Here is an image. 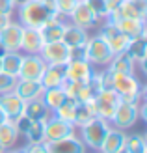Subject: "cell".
<instances>
[{
	"instance_id": "cell-28",
	"label": "cell",
	"mask_w": 147,
	"mask_h": 153,
	"mask_svg": "<svg viewBox=\"0 0 147 153\" xmlns=\"http://www.w3.org/2000/svg\"><path fill=\"white\" fill-rule=\"evenodd\" d=\"M22 52L17 51V52H2V67L0 71H4L7 75H11L17 79L19 76V69H21V64H22Z\"/></svg>"
},
{
	"instance_id": "cell-5",
	"label": "cell",
	"mask_w": 147,
	"mask_h": 153,
	"mask_svg": "<svg viewBox=\"0 0 147 153\" xmlns=\"http://www.w3.org/2000/svg\"><path fill=\"white\" fill-rule=\"evenodd\" d=\"M119 103H121V97L114 88H103L99 91V95L93 99L97 118L106 120L108 123H110L114 114H115V108L119 106Z\"/></svg>"
},
{
	"instance_id": "cell-23",
	"label": "cell",
	"mask_w": 147,
	"mask_h": 153,
	"mask_svg": "<svg viewBox=\"0 0 147 153\" xmlns=\"http://www.w3.org/2000/svg\"><path fill=\"white\" fill-rule=\"evenodd\" d=\"M112 25L117 26V30L121 34H125L129 39L132 37H140V36H145V19H119L112 22Z\"/></svg>"
},
{
	"instance_id": "cell-3",
	"label": "cell",
	"mask_w": 147,
	"mask_h": 153,
	"mask_svg": "<svg viewBox=\"0 0 147 153\" xmlns=\"http://www.w3.org/2000/svg\"><path fill=\"white\" fill-rule=\"evenodd\" d=\"M110 129V123L106 120H100V118H93L91 121H88L86 125L78 127L76 131H80V140L86 144L88 149H93V151H99L100 144H103L104 136Z\"/></svg>"
},
{
	"instance_id": "cell-33",
	"label": "cell",
	"mask_w": 147,
	"mask_h": 153,
	"mask_svg": "<svg viewBox=\"0 0 147 153\" xmlns=\"http://www.w3.org/2000/svg\"><path fill=\"white\" fill-rule=\"evenodd\" d=\"M75 106H76V101H75V99H69V97H67L65 101L61 103L52 114H54L56 118H60V120L73 123V118H75Z\"/></svg>"
},
{
	"instance_id": "cell-21",
	"label": "cell",
	"mask_w": 147,
	"mask_h": 153,
	"mask_svg": "<svg viewBox=\"0 0 147 153\" xmlns=\"http://www.w3.org/2000/svg\"><path fill=\"white\" fill-rule=\"evenodd\" d=\"M41 86L47 88H58L65 82V65H56V64H47L45 71L41 75Z\"/></svg>"
},
{
	"instance_id": "cell-7",
	"label": "cell",
	"mask_w": 147,
	"mask_h": 153,
	"mask_svg": "<svg viewBox=\"0 0 147 153\" xmlns=\"http://www.w3.org/2000/svg\"><path fill=\"white\" fill-rule=\"evenodd\" d=\"M145 19L147 17V0H123L115 11L108 15L106 22H115L119 19Z\"/></svg>"
},
{
	"instance_id": "cell-34",
	"label": "cell",
	"mask_w": 147,
	"mask_h": 153,
	"mask_svg": "<svg viewBox=\"0 0 147 153\" xmlns=\"http://www.w3.org/2000/svg\"><path fill=\"white\" fill-rule=\"evenodd\" d=\"M86 4L91 7V11L95 13V17H97L99 21H106V19H108L110 11H108L104 0H86Z\"/></svg>"
},
{
	"instance_id": "cell-14",
	"label": "cell",
	"mask_w": 147,
	"mask_h": 153,
	"mask_svg": "<svg viewBox=\"0 0 147 153\" xmlns=\"http://www.w3.org/2000/svg\"><path fill=\"white\" fill-rule=\"evenodd\" d=\"M69 22L75 26H80L84 30H89L91 26H95L99 19L95 17V13L91 11V7L86 4V0H78L76 2V6L73 7V11L69 13Z\"/></svg>"
},
{
	"instance_id": "cell-26",
	"label": "cell",
	"mask_w": 147,
	"mask_h": 153,
	"mask_svg": "<svg viewBox=\"0 0 147 153\" xmlns=\"http://www.w3.org/2000/svg\"><path fill=\"white\" fill-rule=\"evenodd\" d=\"M22 116H26L32 121H45L50 116V110L45 106V103L41 99H34V101H26L24 103V112Z\"/></svg>"
},
{
	"instance_id": "cell-29",
	"label": "cell",
	"mask_w": 147,
	"mask_h": 153,
	"mask_svg": "<svg viewBox=\"0 0 147 153\" xmlns=\"http://www.w3.org/2000/svg\"><path fill=\"white\" fill-rule=\"evenodd\" d=\"M65 99H67V95H65V91H64L61 86H58V88H47V90H43V95H41V101L50 110V114L56 110L58 106L65 101Z\"/></svg>"
},
{
	"instance_id": "cell-6",
	"label": "cell",
	"mask_w": 147,
	"mask_h": 153,
	"mask_svg": "<svg viewBox=\"0 0 147 153\" xmlns=\"http://www.w3.org/2000/svg\"><path fill=\"white\" fill-rule=\"evenodd\" d=\"M76 133V127L69 121H64L56 118L54 114L43 121V138L45 142H54V140H60V138H65V136H71Z\"/></svg>"
},
{
	"instance_id": "cell-9",
	"label": "cell",
	"mask_w": 147,
	"mask_h": 153,
	"mask_svg": "<svg viewBox=\"0 0 147 153\" xmlns=\"http://www.w3.org/2000/svg\"><path fill=\"white\" fill-rule=\"evenodd\" d=\"M95 73V67L88 60H69L65 64V80L86 84Z\"/></svg>"
},
{
	"instance_id": "cell-38",
	"label": "cell",
	"mask_w": 147,
	"mask_h": 153,
	"mask_svg": "<svg viewBox=\"0 0 147 153\" xmlns=\"http://www.w3.org/2000/svg\"><path fill=\"white\" fill-rule=\"evenodd\" d=\"M17 4L11 2V0H0V13H7V15H13Z\"/></svg>"
},
{
	"instance_id": "cell-48",
	"label": "cell",
	"mask_w": 147,
	"mask_h": 153,
	"mask_svg": "<svg viewBox=\"0 0 147 153\" xmlns=\"http://www.w3.org/2000/svg\"><path fill=\"white\" fill-rule=\"evenodd\" d=\"M11 2H15V4H17V0H11Z\"/></svg>"
},
{
	"instance_id": "cell-11",
	"label": "cell",
	"mask_w": 147,
	"mask_h": 153,
	"mask_svg": "<svg viewBox=\"0 0 147 153\" xmlns=\"http://www.w3.org/2000/svg\"><path fill=\"white\" fill-rule=\"evenodd\" d=\"M99 36L108 43V47H110V51L114 52V56L115 54H123V52L127 51V47H129V41H130L125 34L119 32L115 25L106 22V21H104V26H103V30H100Z\"/></svg>"
},
{
	"instance_id": "cell-24",
	"label": "cell",
	"mask_w": 147,
	"mask_h": 153,
	"mask_svg": "<svg viewBox=\"0 0 147 153\" xmlns=\"http://www.w3.org/2000/svg\"><path fill=\"white\" fill-rule=\"evenodd\" d=\"M19 138H21V133H19L17 125H15V121L7 120L4 123H0V146H2L6 151L13 149L17 146Z\"/></svg>"
},
{
	"instance_id": "cell-19",
	"label": "cell",
	"mask_w": 147,
	"mask_h": 153,
	"mask_svg": "<svg viewBox=\"0 0 147 153\" xmlns=\"http://www.w3.org/2000/svg\"><path fill=\"white\" fill-rule=\"evenodd\" d=\"M125 136H127V133L123 131V129L110 125L103 144H100V148H99V153H117V151H121L125 148Z\"/></svg>"
},
{
	"instance_id": "cell-32",
	"label": "cell",
	"mask_w": 147,
	"mask_h": 153,
	"mask_svg": "<svg viewBox=\"0 0 147 153\" xmlns=\"http://www.w3.org/2000/svg\"><path fill=\"white\" fill-rule=\"evenodd\" d=\"M22 136L26 138L28 144H43L45 142V138H43V121H32L30 120V123L26 125Z\"/></svg>"
},
{
	"instance_id": "cell-43",
	"label": "cell",
	"mask_w": 147,
	"mask_h": 153,
	"mask_svg": "<svg viewBox=\"0 0 147 153\" xmlns=\"http://www.w3.org/2000/svg\"><path fill=\"white\" fill-rule=\"evenodd\" d=\"M15 151H17V153H28V148L24 146V148H19V149H15Z\"/></svg>"
},
{
	"instance_id": "cell-15",
	"label": "cell",
	"mask_w": 147,
	"mask_h": 153,
	"mask_svg": "<svg viewBox=\"0 0 147 153\" xmlns=\"http://www.w3.org/2000/svg\"><path fill=\"white\" fill-rule=\"evenodd\" d=\"M45 67H47V64L43 62V58L39 54H24V56H22V64H21L17 79L39 80L43 71H45Z\"/></svg>"
},
{
	"instance_id": "cell-4",
	"label": "cell",
	"mask_w": 147,
	"mask_h": 153,
	"mask_svg": "<svg viewBox=\"0 0 147 153\" xmlns=\"http://www.w3.org/2000/svg\"><path fill=\"white\" fill-rule=\"evenodd\" d=\"M86 54H88V62L93 67H106L108 64L112 62V58H114V52L110 51L108 43L99 34L88 37V41H86Z\"/></svg>"
},
{
	"instance_id": "cell-41",
	"label": "cell",
	"mask_w": 147,
	"mask_h": 153,
	"mask_svg": "<svg viewBox=\"0 0 147 153\" xmlns=\"http://www.w3.org/2000/svg\"><path fill=\"white\" fill-rule=\"evenodd\" d=\"M11 22V15H7V13H0V32L7 26Z\"/></svg>"
},
{
	"instance_id": "cell-22",
	"label": "cell",
	"mask_w": 147,
	"mask_h": 153,
	"mask_svg": "<svg viewBox=\"0 0 147 153\" xmlns=\"http://www.w3.org/2000/svg\"><path fill=\"white\" fill-rule=\"evenodd\" d=\"M125 54L132 60L136 65L145 67V60H147V37L140 36V37H132L129 41V47L125 51Z\"/></svg>"
},
{
	"instance_id": "cell-47",
	"label": "cell",
	"mask_w": 147,
	"mask_h": 153,
	"mask_svg": "<svg viewBox=\"0 0 147 153\" xmlns=\"http://www.w3.org/2000/svg\"><path fill=\"white\" fill-rule=\"evenodd\" d=\"M117 153H127V151H125V149H121V151H117Z\"/></svg>"
},
{
	"instance_id": "cell-40",
	"label": "cell",
	"mask_w": 147,
	"mask_h": 153,
	"mask_svg": "<svg viewBox=\"0 0 147 153\" xmlns=\"http://www.w3.org/2000/svg\"><path fill=\"white\" fill-rule=\"evenodd\" d=\"M104 2H106V7H108V11H115V10H117V7L123 4V0H104Z\"/></svg>"
},
{
	"instance_id": "cell-2",
	"label": "cell",
	"mask_w": 147,
	"mask_h": 153,
	"mask_svg": "<svg viewBox=\"0 0 147 153\" xmlns=\"http://www.w3.org/2000/svg\"><path fill=\"white\" fill-rule=\"evenodd\" d=\"M110 88L119 94L123 103H140L143 86L134 73H110Z\"/></svg>"
},
{
	"instance_id": "cell-39",
	"label": "cell",
	"mask_w": 147,
	"mask_h": 153,
	"mask_svg": "<svg viewBox=\"0 0 147 153\" xmlns=\"http://www.w3.org/2000/svg\"><path fill=\"white\" fill-rule=\"evenodd\" d=\"M28 148V153H49L45 144H26Z\"/></svg>"
},
{
	"instance_id": "cell-37",
	"label": "cell",
	"mask_w": 147,
	"mask_h": 153,
	"mask_svg": "<svg viewBox=\"0 0 147 153\" xmlns=\"http://www.w3.org/2000/svg\"><path fill=\"white\" fill-rule=\"evenodd\" d=\"M69 60H88L86 45H80V47H69Z\"/></svg>"
},
{
	"instance_id": "cell-44",
	"label": "cell",
	"mask_w": 147,
	"mask_h": 153,
	"mask_svg": "<svg viewBox=\"0 0 147 153\" xmlns=\"http://www.w3.org/2000/svg\"><path fill=\"white\" fill-rule=\"evenodd\" d=\"M6 153H17V151H15V148H13V149H7Z\"/></svg>"
},
{
	"instance_id": "cell-17",
	"label": "cell",
	"mask_w": 147,
	"mask_h": 153,
	"mask_svg": "<svg viewBox=\"0 0 147 153\" xmlns=\"http://www.w3.org/2000/svg\"><path fill=\"white\" fill-rule=\"evenodd\" d=\"M0 106L4 108L7 120H11V121L19 120L22 116V112H24V101H22L13 90L0 95Z\"/></svg>"
},
{
	"instance_id": "cell-31",
	"label": "cell",
	"mask_w": 147,
	"mask_h": 153,
	"mask_svg": "<svg viewBox=\"0 0 147 153\" xmlns=\"http://www.w3.org/2000/svg\"><path fill=\"white\" fill-rule=\"evenodd\" d=\"M123 149L127 153H147V138L140 133H127Z\"/></svg>"
},
{
	"instance_id": "cell-1",
	"label": "cell",
	"mask_w": 147,
	"mask_h": 153,
	"mask_svg": "<svg viewBox=\"0 0 147 153\" xmlns=\"http://www.w3.org/2000/svg\"><path fill=\"white\" fill-rule=\"evenodd\" d=\"M15 10L21 25L32 28H41L45 22L58 17L52 0H21Z\"/></svg>"
},
{
	"instance_id": "cell-12",
	"label": "cell",
	"mask_w": 147,
	"mask_h": 153,
	"mask_svg": "<svg viewBox=\"0 0 147 153\" xmlns=\"http://www.w3.org/2000/svg\"><path fill=\"white\" fill-rule=\"evenodd\" d=\"M43 144L49 153H86L88 151L86 144L80 140V136L76 133L71 136H65V138L54 140V142H43Z\"/></svg>"
},
{
	"instance_id": "cell-13",
	"label": "cell",
	"mask_w": 147,
	"mask_h": 153,
	"mask_svg": "<svg viewBox=\"0 0 147 153\" xmlns=\"http://www.w3.org/2000/svg\"><path fill=\"white\" fill-rule=\"evenodd\" d=\"M45 64H56V65H65L69 62V47L64 41H52L45 43L39 52Z\"/></svg>"
},
{
	"instance_id": "cell-49",
	"label": "cell",
	"mask_w": 147,
	"mask_h": 153,
	"mask_svg": "<svg viewBox=\"0 0 147 153\" xmlns=\"http://www.w3.org/2000/svg\"><path fill=\"white\" fill-rule=\"evenodd\" d=\"M86 153H88V151H86ZM93 153H99V151H93Z\"/></svg>"
},
{
	"instance_id": "cell-45",
	"label": "cell",
	"mask_w": 147,
	"mask_h": 153,
	"mask_svg": "<svg viewBox=\"0 0 147 153\" xmlns=\"http://www.w3.org/2000/svg\"><path fill=\"white\" fill-rule=\"evenodd\" d=\"M0 153H6V149H4V148H2V146H0Z\"/></svg>"
},
{
	"instance_id": "cell-35",
	"label": "cell",
	"mask_w": 147,
	"mask_h": 153,
	"mask_svg": "<svg viewBox=\"0 0 147 153\" xmlns=\"http://www.w3.org/2000/svg\"><path fill=\"white\" fill-rule=\"evenodd\" d=\"M54 2V7H56V13L60 17H69V13L73 11V7L76 6L78 0H52Z\"/></svg>"
},
{
	"instance_id": "cell-36",
	"label": "cell",
	"mask_w": 147,
	"mask_h": 153,
	"mask_svg": "<svg viewBox=\"0 0 147 153\" xmlns=\"http://www.w3.org/2000/svg\"><path fill=\"white\" fill-rule=\"evenodd\" d=\"M15 82H17V79L11 75H7L4 71H0V95L6 94V91H11L15 88Z\"/></svg>"
},
{
	"instance_id": "cell-25",
	"label": "cell",
	"mask_w": 147,
	"mask_h": 153,
	"mask_svg": "<svg viewBox=\"0 0 147 153\" xmlns=\"http://www.w3.org/2000/svg\"><path fill=\"white\" fill-rule=\"evenodd\" d=\"M88 37H89L88 36V30H84L80 26H75V25H71V22H67L61 41H64L67 47H80V45H86Z\"/></svg>"
},
{
	"instance_id": "cell-18",
	"label": "cell",
	"mask_w": 147,
	"mask_h": 153,
	"mask_svg": "<svg viewBox=\"0 0 147 153\" xmlns=\"http://www.w3.org/2000/svg\"><path fill=\"white\" fill-rule=\"evenodd\" d=\"M43 86L39 80H28V79H17L13 91L17 94L22 101H34V99H41L43 95Z\"/></svg>"
},
{
	"instance_id": "cell-27",
	"label": "cell",
	"mask_w": 147,
	"mask_h": 153,
	"mask_svg": "<svg viewBox=\"0 0 147 153\" xmlns=\"http://www.w3.org/2000/svg\"><path fill=\"white\" fill-rule=\"evenodd\" d=\"M93 118H97V112H95V105L93 101H88V103H76L75 106V118H73V125L78 129L82 125H86L88 121H91Z\"/></svg>"
},
{
	"instance_id": "cell-20",
	"label": "cell",
	"mask_w": 147,
	"mask_h": 153,
	"mask_svg": "<svg viewBox=\"0 0 147 153\" xmlns=\"http://www.w3.org/2000/svg\"><path fill=\"white\" fill-rule=\"evenodd\" d=\"M65 17H54L50 19L49 22H45V25L39 28L41 32V37H43V43H52V41H61V37H64V32H65V26L69 21H64Z\"/></svg>"
},
{
	"instance_id": "cell-42",
	"label": "cell",
	"mask_w": 147,
	"mask_h": 153,
	"mask_svg": "<svg viewBox=\"0 0 147 153\" xmlns=\"http://www.w3.org/2000/svg\"><path fill=\"white\" fill-rule=\"evenodd\" d=\"M4 121H7V116H6L4 108H2V106H0V123H4Z\"/></svg>"
},
{
	"instance_id": "cell-30",
	"label": "cell",
	"mask_w": 147,
	"mask_h": 153,
	"mask_svg": "<svg viewBox=\"0 0 147 153\" xmlns=\"http://www.w3.org/2000/svg\"><path fill=\"white\" fill-rule=\"evenodd\" d=\"M106 69L110 73H134L136 71V64L123 52V54H115L112 58V62L106 65Z\"/></svg>"
},
{
	"instance_id": "cell-10",
	"label": "cell",
	"mask_w": 147,
	"mask_h": 153,
	"mask_svg": "<svg viewBox=\"0 0 147 153\" xmlns=\"http://www.w3.org/2000/svg\"><path fill=\"white\" fill-rule=\"evenodd\" d=\"M22 26L19 21H13L0 32V47L4 52H17L21 51V41H22Z\"/></svg>"
},
{
	"instance_id": "cell-16",
	"label": "cell",
	"mask_w": 147,
	"mask_h": 153,
	"mask_svg": "<svg viewBox=\"0 0 147 153\" xmlns=\"http://www.w3.org/2000/svg\"><path fill=\"white\" fill-rule=\"evenodd\" d=\"M43 37L39 28L24 26L22 28V41H21V52L22 54H39L43 49Z\"/></svg>"
},
{
	"instance_id": "cell-8",
	"label": "cell",
	"mask_w": 147,
	"mask_h": 153,
	"mask_svg": "<svg viewBox=\"0 0 147 153\" xmlns=\"http://www.w3.org/2000/svg\"><path fill=\"white\" fill-rule=\"evenodd\" d=\"M140 120V112H138V103H119V106L115 108V114L110 121V125L117 127V129H127L134 127L136 121Z\"/></svg>"
},
{
	"instance_id": "cell-46",
	"label": "cell",
	"mask_w": 147,
	"mask_h": 153,
	"mask_svg": "<svg viewBox=\"0 0 147 153\" xmlns=\"http://www.w3.org/2000/svg\"><path fill=\"white\" fill-rule=\"evenodd\" d=\"M0 67H2V54H0Z\"/></svg>"
}]
</instances>
